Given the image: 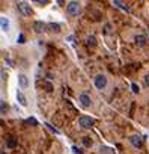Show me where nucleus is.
I'll return each mask as SVG.
<instances>
[{
	"label": "nucleus",
	"mask_w": 149,
	"mask_h": 154,
	"mask_svg": "<svg viewBox=\"0 0 149 154\" xmlns=\"http://www.w3.org/2000/svg\"><path fill=\"white\" fill-rule=\"evenodd\" d=\"M66 11H68V14L69 15H72V17H76V15H79L80 14V3L79 2H68L66 3Z\"/></svg>",
	"instance_id": "obj_1"
},
{
	"label": "nucleus",
	"mask_w": 149,
	"mask_h": 154,
	"mask_svg": "<svg viewBox=\"0 0 149 154\" xmlns=\"http://www.w3.org/2000/svg\"><path fill=\"white\" fill-rule=\"evenodd\" d=\"M94 83H95V86H97L98 89H103V88H106V85H107V77H106L104 74H97L95 79H94Z\"/></svg>",
	"instance_id": "obj_2"
},
{
	"label": "nucleus",
	"mask_w": 149,
	"mask_h": 154,
	"mask_svg": "<svg viewBox=\"0 0 149 154\" xmlns=\"http://www.w3.org/2000/svg\"><path fill=\"white\" fill-rule=\"evenodd\" d=\"M79 124H80V127H83V128H91L92 124H94V119H92L91 116H88V115H82V116L79 118Z\"/></svg>",
	"instance_id": "obj_3"
},
{
	"label": "nucleus",
	"mask_w": 149,
	"mask_h": 154,
	"mask_svg": "<svg viewBox=\"0 0 149 154\" xmlns=\"http://www.w3.org/2000/svg\"><path fill=\"white\" fill-rule=\"evenodd\" d=\"M17 6H18V9H20L24 15H30V14H32V8H30L26 2H18Z\"/></svg>",
	"instance_id": "obj_4"
},
{
	"label": "nucleus",
	"mask_w": 149,
	"mask_h": 154,
	"mask_svg": "<svg viewBox=\"0 0 149 154\" xmlns=\"http://www.w3.org/2000/svg\"><path fill=\"white\" fill-rule=\"evenodd\" d=\"M79 100H80V103H82V106H83V107H88V106L91 104V98H89V95H88V94H85V92L79 95Z\"/></svg>",
	"instance_id": "obj_5"
},
{
	"label": "nucleus",
	"mask_w": 149,
	"mask_h": 154,
	"mask_svg": "<svg viewBox=\"0 0 149 154\" xmlns=\"http://www.w3.org/2000/svg\"><path fill=\"white\" fill-rule=\"evenodd\" d=\"M130 142H131V145H134L136 148H140V146H142V139H140V136H137V134L131 136V137H130Z\"/></svg>",
	"instance_id": "obj_6"
},
{
	"label": "nucleus",
	"mask_w": 149,
	"mask_h": 154,
	"mask_svg": "<svg viewBox=\"0 0 149 154\" xmlns=\"http://www.w3.org/2000/svg\"><path fill=\"white\" fill-rule=\"evenodd\" d=\"M44 29H45V24H44L42 21H35V23H33V30H35V32L41 33V32H44Z\"/></svg>",
	"instance_id": "obj_7"
},
{
	"label": "nucleus",
	"mask_w": 149,
	"mask_h": 154,
	"mask_svg": "<svg viewBox=\"0 0 149 154\" xmlns=\"http://www.w3.org/2000/svg\"><path fill=\"white\" fill-rule=\"evenodd\" d=\"M18 83H20V86H21V88H27L29 80H27V77H26L24 74H20V75H18Z\"/></svg>",
	"instance_id": "obj_8"
},
{
	"label": "nucleus",
	"mask_w": 149,
	"mask_h": 154,
	"mask_svg": "<svg viewBox=\"0 0 149 154\" xmlns=\"http://www.w3.org/2000/svg\"><path fill=\"white\" fill-rule=\"evenodd\" d=\"M17 100H18V103H20L21 106H26V104H27V100H26V97H24V94H23L21 91L17 92Z\"/></svg>",
	"instance_id": "obj_9"
},
{
	"label": "nucleus",
	"mask_w": 149,
	"mask_h": 154,
	"mask_svg": "<svg viewBox=\"0 0 149 154\" xmlns=\"http://www.w3.org/2000/svg\"><path fill=\"white\" fill-rule=\"evenodd\" d=\"M6 146H8V148H15V146H17V139L12 137V136H9V137L6 139Z\"/></svg>",
	"instance_id": "obj_10"
},
{
	"label": "nucleus",
	"mask_w": 149,
	"mask_h": 154,
	"mask_svg": "<svg viewBox=\"0 0 149 154\" xmlns=\"http://www.w3.org/2000/svg\"><path fill=\"white\" fill-rule=\"evenodd\" d=\"M0 21H2V30H8V27H9V21H8V18L6 17H2L0 18Z\"/></svg>",
	"instance_id": "obj_11"
},
{
	"label": "nucleus",
	"mask_w": 149,
	"mask_h": 154,
	"mask_svg": "<svg viewBox=\"0 0 149 154\" xmlns=\"http://www.w3.org/2000/svg\"><path fill=\"white\" fill-rule=\"evenodd\" d=\"M48 29L53 30V32H60V26H59L57 23H50V24H48Z\"/></svg>",
	"instance_id": "obj_12"
},
{
	"label": "nucleus",
	"mask_w": 149,
	"mask_h": 154,
	"mask_svg": "<svg viewBox=\"0 0 149 154\" xmlns=\"http://www.w3.org/2000/svg\"><path fill=\"white\" fill-rule=\"evenodd\" d=\"M136 42H137L139 45H145V42H146V38H145L143 35H137V36H136Z\"/></svg>",
	"instance_id": "obj_13"
},
{
	"label": "nucleus",
	"mask_w": 149,
	"mask_h": 154,
	"mask_svg": "<svg viewBox=\"0 0 149 154\" xmlns=\"http://www.w3.org/2000/svg\"><path fill=\"white\" fill-rule=\"evenodd\" d=\"M112 3H113L115 6H119V8H121V9H124V11H128V6H125L122 2H119V0H115V2H112Z\"/></svg>",
	"instance_id": "obj_14"
},
{
	"label": "nucleus",
	"mask_w": 149,
	"mask_h": 154,
	"mask_svg": "<svg viewBox=\"0 0 149 154\" xmlns=\"http://www.w3.org/2000/svg\"><path fill=\"white\" fill-rule=\"evenodd\" d=\"M0 112H2V115H5L8 112V104L5 101H0Z\"/></svg>",
	"instance_id": "obj_15"
},
{
	"label": "nucleus",
	"mask_w": 149,
	"mask_h": 154,
	"mask_svg": "<svg viewBox=\"0 0 149 154\" xmlns=\"http://www.w3.org/2000/svg\"><path fill=\"white\" fill-rule=\"evenodd\" d=\"M88 45H89V47H95V45H97L95 36H89V38H88Z\"/></svg>",
	"instance_id": "obj_16"
},
{
	"label": "nucleus",
	"mask_w": 149,
	"mask_h": 154,
	"mask_svg": "<svg viewBox=\"0 0 149 154\" xmlns=\"http://www.w3.org/2000/svg\"><path fill=\"white\" fill-rule=\"evenodd\" d=\"M131 89H133L134 94H139V91H140V88L137 86V83H131Z\"/></svg>",
	"instance_id": "obj_17"
},
{
	"label": "nucleus",
	"mask_w": 149,
	"mask_h": 154,
	"mask_svg": "<svg viewBox=\"0 0 149 154\" xmlns=\"http://www.w3.org/2000/svg\"><path fill=\"white\" fill-rule=\"evenodd\" d=\"M44 88L47 89V92H51V91H53V86H51V83H48V82L44 83Z\"/></svg>",
	"instance_id": "obj_18"
},
{
	"label": "nucleus",
	"mask_w": 149,
	"mask_h": 154,
	"mask_svg": "<svg viewBox=\"0 0 149 154\" xmlns=\"http://www.w3.org/2000/svg\"><path fill=\"white\" fill-rule=\"evenodd\" d=\"M45 125H47V127H48V128H50V130H51V131H53L54 134H60V131H59L57 128H54L53 125H50V124H45Z\"/></svg>",
	"instance_id": "obj_19"
},
{
	"label": "nucleus",
	"mask_w": 149,
	"mask_h": 154,
	"mask_svg": "<svg viewBox=\"0 0 149 154\" xmlns=\"http://www.w3.org/2000/svg\"><path fill=\"white\" fill-rule=\"evenodd\" d=\"M26 122H27V124H33V125H38V121H36L35 118H29V119H26Z\"/></svg>",
	"instance_id": "obj_20"
},
{
	"label": "nucleus",
	"mask_w": 149,
	"mask_h": 154,
	"mask_svg": "<svg viewBox=\"0 0 149 154\" xmlns=\"http://www.w3.org/2000/svg\"><path fill=\"white\" fill-rule=\"evenodd\" d=\"M72 151H74V152H76V154H82V152H83V151H82V149H80L79 146H76V145H74V146H72Z\"/></svg>",
	"instance_id": "obj_21"
},
{
	"label": "nucleus",
	"mask_w": 149,
	"mask_h": 154,
	"mask_svg": "<svg viewBox=\"0 0 149 154\" xmlns=\"http://www.w3.org/2000/svg\"><path fill=\"white\" fill-rule=\"evenodd\" d=\"M18 42H20V44L24 42V35H23V33H20V36H18Z\"/></svg>",
	"instance_id": "obj_22"
},
{
	"label": "nucleus",
	"mask_w": 149,
	"mask_h": 154,
	"mask_svg": "<svg viewBox=\"0 0 149 154\" xmlns=\"http://www.w3.org/2000/svg\"><path fill=\"white\" fill-rule=\"evenodd\" d=\"M8 74H5V69H2V80H6Z\"/></svg>",
	"instance_id": "obj_23"
},
{
	"label": "nucleus",
	"mask_w": 149,
	"mask_h": 154,
	"mask_svg": "<svg viewBox=\"0 0 149 154\" xmlns=\"http://www.w3.org/2000/svg\"><path fill=\"white\" fill-rule=\"evenodd\" d=\"M83 143H85V145H88V146L91 145V142H89V139H88V137H85V139H83Z\"/></svg>",
	"instance_id": "obj_24"
},
{
	"label": "nucleus",
	"mask_w": 149,
	"mask_h": 154,
	"mask_svg": "<svg viewBox=\"0 0 149 154\" xmlns=\"http://www.w3.org/2000/svg\"><path fill=\"white\" fill-rule=\"evenodd\" d=\"M145 82H146V85L149 86V75H146V79H145Z\"/></svg>",
	"instance_id": "obj_25"
},
{
	"label": "nucleus",
	"mask_w": 149,
	"mask_h": 154,
	"mask_svg": "<svg viewBox=\"0 0 149 154\" xmlns=\"http://www.w3.org/2000/svg\"><path fill=\"white\" fill-rule=\"evenodd\" d=\"M0 154H6V152H5V151H2V152H0Z\"/></svg>",
	"instance_id": "obj_26"
}]
</instances>
